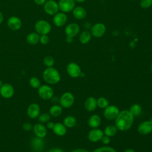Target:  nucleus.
<instances>
[{"instance_id": "f257e3e1", "label": "nucleus", "mask_w": 152, "mask_h": 152, "mask_svg": "<svg viewBox=\"0 0 152 152\" xmlns=\"http://www.w3.org/2000/svg\"><path fill=\"white\" fill-rule=\"evenodd\" d=\"M134 120V117L128 110H122L115 119V125L118 130L126 131L132 127Z\"/></svg>"}, {"instance_id": "f03ea898", "label": "nucleus", "mask_w": 152, "mask_h": 152, "mask_svg": "<svg viewBox=\"0 0 152 152\" xmlns=\"http://www.w3.org/2000/svg\"><path fill=\"white\" fill-rule=\"evenodd\" d=\"M43 78L48 84L55 85L60 81L61 75L55 68L48 67L43 71Z\"/></svg>"}, {"instance_id": "7ed1b4c3", "label": "nucleus", "mask_w": 152, "mask_h": 152, "mask_svg": "<svg viewBox=\"0 0 152 152\" xmlns=\"http://www.w3.org/2000/svg\"><path fill=\"white\" fill-rule=\"evenodd\" d=\"M74 101L75 98L74 95L70 92H65L60 97L59 102L62 108L68 109L74 104Z\"/></svg>"}, {"instance_id": "20e7f679", "label": "nucleus", "mask_w": 152, "mask_h": 152, "mask_svg": "<svg viewBox=\"0 0 152 152\" xmlns=\"http://www.w3.org/2000/svg\"><path fill=\"white\" fill-rule=\"evenodd\" d=\"M35 30L39 35L48 34L51 31V25L44 20H39L35 24Z\"/></svg>"}, {"instance_id": "39448f33", "label": "nucleus", "mask_w": 152, "mask_h": 152, "mask_svg": "<svg viewBox=\"0 0 152 152\" xmlns=\"http://www.w3.org/2000/svg\"><path fill=\"white\" fill-rule=\"evenodd\" d=\"M38 95L43 100H50L53 96V88L48 84H43L38 88Z\"/></svg>"}, {"instance_id": "423d86ee", "label": "nucleus", "mask_w": 152, "mask_h": 152, "mask_svg": "<svg viewBox=\"0 0 152 152\" xmlns=\"http://www.w3.org/2000/svg\"><path fill=\"white\" fill-rule=\"evenodd\" d=\"M66 70L68 75L74 78L81 77L82 74L80 65L74 62H71L68 64Z\"/></svg>"}, {"instance_id": "0eeeda50", "label": "nucleus", "mask_w": 152, "mask_h": 152, "mask_svg": "<svg viewBox=\"0 0 152 152\" xmlns=\"http://www.w3.org/2000/svg\"><path fill=\"white\" fill-rule=\"evenodd\" d=\"M120 111L119 108L115 105H109L107 106L103 111V116L105 119L112 121L115 120Z\"/></svg>"}, {"instance_id": "6e6552de", "label": "nucleus", "mask_w": 152, "mask_h": 152, "mask_svg": "<svg viewBox=\"0 0 152 152\" xmlns=\"http://www.w3.org/2000/svg\"><path fill=\"white\" fill-rule=\"evenodd\" d=\"M45 12L49 15H54L59 12L58 4L54 0H47L43 5Z\"/></svg>"}, {"instance_id": "1a4fd4ad", "label": "nucleus", "mask_w": 152, "mask_h": 152, "mask_svg": "<svg viewBox=\"0 0 152 152\" xmlns=\"http://www.w3.org/2000/svg\"><path fill=\"white\" fill-rule=\"evenodd\" d=\"M58 4L59 10L64 13L72 11L75 5L74 0H59Z\"/></svg>"}, {"instance_id": "9d476101", "label": "nucleus", "mask_w": 152, "mask_h": 152, "mask_svg": "<svg viewBox=\"0 0 152 152\" xmlns=\"http://www.w3.org/2000/svg\"><path fill=\"white\" fill-rule=\"evenodd\" d=\"M104 135L103 131L99 128H92L89 131L87 134L88 140L92 142H96L101 141L103 136Z\"/></svg>"}, {"instance_id": "9b49d317", "label": "nucleus", "mask_w": 152, "mask_h": 152, "mask_svg": "<svg viewBox=\"0 0 152 152\" xmlns=\"http://www.w3.org/2000/svg\"><path fill=\"white\" fill-rule=\"evenodd\" d=\"M106 32V26L102 23L94 24L91 28L90 33L95 37H100L103 36Z\"/></svg>"}, {"instance_id": "f8f14e48", "label": "nucleus", "mask_w": 152, "mask_h": 152, "mask_svg": "<svg viewBox=\"0 0 152 152\" xmlns=\"http://www.w3.org/2000/svg\"><path fill=\"white\" fill-rule=\"evenodd\" d=\"M14 94V88L10 83H4L0 87V94L4 99H10Z\"/></svg>"}, {"instance_id": "ddd939ff", "label": "nucleus", "mask_w": 152, "mask_h": 152, "mask_svg": "<svg viewBox=\"0 0 152 152\" xmlns=\"http://www.w3.org/2000/svg\"><path fill=\"white\" fill-rule=\"evenodd\" d=\"M137 131L141 135H148L152 132V123L150 121H145L141 122L138 127Z\"/></svg>"}, {"instance_id": "4468645a", "label": "nucleus", "mask_w": 152, "mask_h": 152, "mask_svg": "<svg viewBox=\"0 0 152 152\" xmlns=\"http://www.w3.org/2000/svg\"><path fill=\"white\" fill-rule=\"evenodd\" d=\"M40 113V107L37 103L30 104L27 109V114L31 119L37 118Z\"/></svg>"}, {"instance_id": "2eb2a0df", "label": "nucleus", "mask_w": 152, "mask_h": 152, "mask_svg": "<svg viewBox=\"0 0 152 152\" xmlns=\"http://www.w3.org/2000/svg\"><path fill=\"white\" fill-rule=\"evenodd\" d=\"M80 31V26L75 23L68 24L65 28V33L67 36L74 37L77 36Z\"/></svg>"}, {"instance_id": "dca6fc26", "label": "nucleus", "mask_w": 152, "mask_h": 152, "mask_svg": "<svg viewBox=\"0 0 152 152\" xmlns=\"http://www.w3.org/2000/svg\"><path fill=\"white\" fill-rule=\"evenodd\" d=\"M67 21V16L63 12H58L53 15V23L57 27L64 26Z\"/></svg>"}, {"instance_id": "f3484780", "label": "nucleus", "mask_w": 152, "mask_h": 152, "mask_svg": "<svg viewBox=\"0 0 152 152\" xmlns=\"http://www.w3.org/2000/svg\"><path fill=\"white\" fill-rule=\"evenodd\" d=\"M33 132L35 135L37 137L43 138H45L48 133L47 128L43 125L42 123L36 124L33 127Z\"/></svg>"}, {"instance_id": "a211bd4d", "label": "nucleus", "mask_w": 152, "mask_h": 152, "mask_svg": "<svg viewBox=\"0 0 152 152\" xmlns=\"http://www.w3.org/2000/svg\"><path fill=\"white\" fill-rule=\"evenodd\" d=\"M30 144L33 150L36 152L41 151L45 146V142L43 138L37 137L33 138L31 140Z\"/></svg>"}, {"instance_id": "6ab92c4d", "label": "nucleus", "mask_w": 152, "mask_h": 152, "mask_svg": "<svg viewBox=\"0 0 152 152\" xmlns=\"http://www.w3.org/2000/svg\"><path fill=\"white\" fill-rule=\"evenodd\" d=\"M7 25L11 30H18L21 28L22 22L18 17L16 16H12L8 18L7 21Z\"/></svg>"}, {"instance_id": "aec40b11", "label": "nucleus", "mask_w": 152, "mask_h": 152, "mask_svg": "<svg viewBox=\"0 0 152 152\" xmlns=\"http://www.w3.org/2000/svg\"><path fill=\"white\" fill-rule=\"evenodd\" d=\"M84 105L87 111L93 112L97 107V99L94 97H88L86 99Z\"/></svg>"}, {"instance_id": "412c9836", "label": "nucleus", "mask_w": 152, "mask_h": 152, "mask_svg": "<svg viewBox=\"0 0 152 152\" xmlns=\"http://www.w3.org/2000/svg\"><path fill=\"white\" fill-rule=\"evenodd\" d=\"M101 118L97 114L91 115L87 121L88 126L91 128H97L101 124Z\"/></svg>"}, {"instance_id": "4be33fe9", "label": "nucleus", "mask_w": 152, "mask_h": 152, "mask_svg": "<svg viewBox=\"0 0 152 152\" xmlns=\"http://www.w3.org/2000/svg\"><path fill=\"white\" fill-rule=\"evenodd\" d=\"M52 131L57 136L62 137L66 133V127L64 125L63 123L58 122L55 124Z\"/></svg>"}, {"instance_id": "5701e85b", "label": "nucleus", "mask_w": 152, "mask_h": 152, "mask_svg": "<svg viewBox=\"0 0 152 152\" xmlns=\"http://www.w3.org/2000/svg\"><path fill=\"white\" fill-rule=\"evenodd\" d=\"M72 14L76 19L82 20L86 17L87 11L84 8L80 6H78L73 9Z\"/></svg>"}, {"instance_id": "b1692460", "label": "nucleus", "mask_w": 152, "mask_h": 152, "mask_svg": "<svg viewBox=\"0 0 152 152\" xmlns=\"http://www.w3.org/2000/svg\"><path fill=\"white\" fill-rule=\"evenodd\" d=\"M26 40L30 45H36L40 40V35L37 32H31L27 35Z\"/></svg>"}, {"instance_id": "393cba45", "label": "nucleus", "mask_w": 152, "mask_h": 152, "mask_svg": "<svg viewBox=\"0 0 152 152\" xmlns=\"http://www.w3.org/2000/svg\"><path fill=\"white\" fill-rule=\"evenodd\" d=\"M62 113V107L60 104H55L49 109V114L51 116L56 118L59 116Z\"/></svg>"}, {"instance_id": "a878e982", "label": "nucleus", "mask_w": 152, "mask_h": 152, "mask_svg": "<svg viewBox=\"0 0 152 152\" xmlns=\"http://www.w3.org/2000/svg\"><path fill=\"white\" fill-rule=\"evenodd\" d=\"M63 124L66 128H71L75 126L77 124V119L74 116L68 115L64 118Z\"/></svg>"}, {"instance_id": "bb28decb", "label": "nucleus", "mask_w": 152, "mask_h": 152, "mask_svg": "<svg viewBox=\"0 0 152 152\" xmlns=\"http://www.w3.org/2000/svg\"><path fill=\"white\" fill-rule=\"evenodd\" d=\"M91 36L90 31L88 30H84L80 34L79 40L82 44H87L91 40Z\"/></svg>"}, {"instance_id": "cd10ccee", "label": "nucleus", "mask_w": 152, "mask_h": 152, "mask_svg": "<svg viewBox=\"0 0 152 152\" xmlns=\"http://www.w3.org/2000/svg\"><path fill=\"white\" fill-rule=\"evenodd\" d=\"M128 110L134 117L138 116L142 112L141 106L138 103H134L130 106Z\"/></svg>"}, {"instance_id": "c85d7f7f", "label": "nucleus", "mask_w": 152, "mask_h": 152, "mask_svg": "<svg viewBox=\"0 0 152 152\" xmlns=\"http://www.w3.org/2000/svg\"><path fill=\"white\" fill-rule=\"evenodd\" d=\"M118 132V129L115 125H109L105 127L103 133L104 135L108 136L109 137H114Z\"/></svg>"}, {"instance_id": "c756f323", "label": "nucleus", "mask_w": 152, "mask_h": 152, "mask_svg": "<svg viewBox=\"0 0 152 152\" xmlns=\"http://www.w3.org/2000/svg\"><path fill=\"white\" fill-rule=\"evenodd\" d=\"M97 106L100 109H104L107 106H109V102L105 97H100L97 99Z\"/></svg>"}, {"instance_id": "7c9ffc66", "label": "nucleus", "mask_w": 152, "mask_h": 152, "mask_svg": "<svg viewBox=\"0 0 152 152\" xmlns=\"http://www.w3.org/2000/svg\"><path fill=\"white\" fill-rule=\"evenodd\" d=\"M43 64L47 68L52 67L55 64V59L52 56H46L43 59Z\"/></svg>"}, {"instance_id": "2f4dec72", "label": "nucleus", "mask_w": 152, "mask_h": 152, "mask_svg": "<svg viewBox=\"0 0 152 152\" xmlns=\"http://www.w3.org/2000/svg\"><path fill=\"white\" fill-rule=\"evenodd\" d=\"M92 152H117V151L114 148L112 147L103 146V147H100L96 148Z\"/></svg>"}, {"instance_id": "473e14b6", "label": "nucleus", "mask_w": 152, "mask_h": 152, "mask_svg": "<svg viewBox=\"0 0 152 152\" xmlns=\"http://www.w3.org/2000/svg\"><path fill=\"white\" fill-rule=\"evenodd\" d=\"M29 84L33 88H38L40 86V80L36 77H31L29 80Z\"/></svg>"}, {"instance_id": "72a5a7b5", "label": "nucleus", "mask_w": 152, "mask_h": 152, "mask_svg": "<svg viewBox=\"0 0 152 152\" xmlns=\"http://www.w3.org/2000/svg\"><path fill=\"white\" fill-rule=\"evenodd\" d=\"M38 118V121H39L40 123H45L48 122L50 121L51 116L49 113H43L42 114H40L39 115Z\"/></svg>"}, {"instance_id": "f704fd0d", "label": "nucleus", "mask_w": 152, "mask_h": 152, "mask_svg": "<svg viewBox=\"0 0 152 152\" xmlns=\"http://www.w3.org/2000/svg\"><path fill=\"white\" fill-rule=\"evenodd\" d=\"M140 6L143 9H147L152 5V0H140Z\"/></svg>"}, {"instance_id": "c9c22d12", "label": "nucleus", "mask_w": 152, "mask_h": 152, "mask_svg": "<svg viewBox=\"0 0 152 152\" xmlns=\"http://www.w3.org/2000/svg\"><path fill=\"white\" fill-rule=\"evenodd\" d=\"M39 42L42 45H47L49 42V36H48V34L40 35Z\"/></svg>"}, {"instance_id": "e433bc0d", "label": "nucleus", "mask_w": 152, "mask_h": 152, "mask_svg": "<svg viewBox=\"0 0 152 152\" xmlns=\"http://www.w3.org/2000/svg\"><path fill=\"white\" fill-rule=\"evenodd\" d=\"M23 129L26 131H30V130H31L33 129V125L30 124V123H28V122H26L24 123L23 126Z\"/></svg>"}, {"instance_id": "4c0bfd02", "label": "nucleus", "mask_w": 152, "mask_h": 152, "mask_svg": "<svg viewBox=\"0 0 152 152\" xmlns=\"http://www.w3.org/2000/svg\"><path fill=\"white\" fill-rule=\"evenodd\" d=\"M101 141H102L103 144H108L110 142V137L104 135L103 136L102 138L101 139Z\"/></svg>"}, {"instance_id": "58836bf2", "label": "nucleus", "mask_w": 152, "mask_h": 152, "mask_svg": "<svg viewBox=\"0 0 152 152\" xmlns=\"http://www.w3.org/2000/svg\"><path fill=\"white\" fill-rule=\"evenodd\" d=\"M48 152H65L62 148L55 147V148H52L50 149Z\"/></svg>"}, {"instance_id": "ea45409f", "label": "nucleus", "mask_w": 152, "mask_h": 152, "mask_svg": "<svg viewBox=\"0 0 152 152\" xmlns=\"http://www.w3.org/2000/svg\"><path fill=\"white\" fill-rule=\"evenodd\" d=\"M70 152H91L90 151L86 149H83V148H77V149H74L72 150V151H71Z\"/></svg>"}, {"instance_id": "a19ab883", "label": "nucleus", "mask_w": 152, "mask_h": 152, "mask_svg": "<svg viewBox=\"0 0 152 152\" xmlns=\"http://www.w3.org/2000/svg\"><path fill=\"white\" fill-rule=\"evenodd\" d=\"M54 125L55 124L53 122H51V121H49L47 122V124H46V128H48V129H52L53 126H54Z\"/></svg>"}, {"instance_id": "79ce46f5", "label": "nucleus", "mask_w": 152, "mask_h": 152, "mask_svg": "<svg viewBox=\"0 0 152 152\" xmlns=\"http://www.w3.org/2000/svg\"><path fill=\"white\" fill-rule=\"evenodd\" d=\"M47 0H34V2L39 5H44V4L46 2Z\"/></svg>"}, {"instance_id": "37998d69", "label": "nucleus", "mask_w": 152, "mask_h": 152, "mask_svg": "<svg viewBox=\"0 0 152 152\" xmlns=\"http://www.w3.org/2000/svg\"><path fill=\"white\" fill-rule=\"evenodd\" d=\"M65 40H66V42L67 43H72V42H73V37H69V36H66Z\"/></svg>"}, {"instance_id": "c03bdc74", "label": "nucleus", "mask_w": 152, "mask_h": 152, "mask_svg": "<svg viewBox=\"0 0 152 152\" xmlns=\"http://www.w3.org/2000/svg\"><path fill=\"white\" fill-rule=\"evenodd\" d=\"M4 20V15H3V14L2 13V12L0 11V24L2 23Z\"/></svg>"}, {"instance_id": "a18cd8bd", "label": "nucleus", "mask_w": 152, "mask_h": 152, "mask_svg": "<svg viewBox=\"0 0 152 152\" xmlns=\"http://www.w3.org/2000/svg\"><path fill=\"white\" fill-rule=\"evenodd\" d=\"M123 152H135V151L132 148H127Z\"/></svg>"}, {"instance_id": "49530a36", "label": "nucleus", "mask_w": 152, "mask_h": 152, "mask_svg": "<svg viewBox=\"0 0 152 152\" xmlns=\"http://www.w3.org/2000/svg\"><path fill=\"white\" fill-rule=\"evenodd\" d=\"M75 2H77L78 3H82V2H84L86 0H74Z\"/></svg>"}, {"instance_id": "de8ad7c7", "label": "nucleus", "mask_w": 152, "mask_h": 152, "mask_svg": "<svg viewBox=\"0 0 152 152\" xmlns=\"http://www.w3.org/2000/svg\"><path fill=\"white\" fill-rule=\"evenodd\" d=\"M3 84V83H2V81L0 80V87L2 86V85Z\"/></svg>"}, {"instance_id": "09e8293b", "label": "nucleus", "mask_w": 152, "mask_h": 152, "mask_svg": "<svg viewBox=\"0 0 152 152\" xmlns=\"http://www.w3.org/2000/svg\"><path fill=\"white\" fill-rule=\"evenodd\" d=\"M150 68H151V71L152 72V63L151 64V66H150Z\"/></svg>"}, {"instance_id": "8fccbe9b", "label": "nucleus", "mask_w": 152, "mask_h": 152, "mask_svg": "<svg viewBox=\"0 0 152 152\" xmlns=\"http://www.w3.org/2000/svg\"><path fill=\"white\" fill-rule=\"evenodd\" d=\"M149 121H150V122H151V123H152V117H151V119H150V120H149Z\"/></svg>"}, {"instance_id": "3c124183", "label": "nucleus", "mask_w": 152, "mask_h": 152, "mask_svg": "<svg viewBox=\"0 0 152 152\" xmlns=\"http://www.w3.org/2000/svg\"><path fill=\"white\" fill-rule=\"evenodd\" d=\"M130 1H136V0H130Z\"/></svg>"}]
</instances>
